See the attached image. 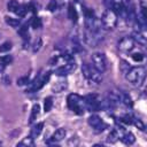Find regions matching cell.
<instances>
[{
  "label": "cell",
  "instance_id": "obj_1",
  "mask_svg": "<svg viewBox=\"0 0 147 147\" xmlns=\"http://www.w3.org/2000/svg\"><path fill=\"white\" fill-rule=\"evenodd\" d=\"M125 76H126L127 82L131 85L139 87L140 85H142V83L145 82L147 77V70L144 67H133L130 69V71Z\"/></svg>",
  "mask_w": 147,
  "mask_h": 147
},
{
  "label": "cell",
  "instance_id": "obj_2",
  "mask_svg": "<svg viewBox=\"0 0 147 147\" xmlns=\"http://www.w3.org/2000/svg\"><path fill=\"white\" fill-rule=\"evenodd\" d=\"M67 105H68V108L71 111L76 113L77 115H83L84 111L86 110L84 98H82L79 94H76V93H71L68 95Z\"/></svg>",
  "mask_w": 147,
  "mask_h": 147
},
{
  "label": "cell",
  "instance_id": "obj_3",
  "mask_svg": "<svg viewBox=\"0 0 147 147\" xmlns=\"http://www.w3.org/2000/svg\"><path fill=\"white\" fill-rule=\"evenodd\" d=\"M82 74L91 83L100 84L102 82V72H100L93 64L83 63V65H82Z\"/></svg>",
  "mask_w": 147,
  "mask_h": 147
},
{
  "label": "cell",
  "instance_id": "obj_4",
  "mask_svg": "<svg viewBox=\"0 0 147 147\" xmlns=\"http://www.w3.org/2000/svg\"><path fill=\"white\" fill-rule=\"evenodd\" d=\"M101 24L105 30L115 29L117 25V14L111 9H107L101 16Z\"/></svg>",
  "mask_w": 147,
  "mask_h": 147
},
{
  "label": "cell",
  "instance_id": "obj_5",
  "mask_svg": "<svg viewBox=\"0 0 147 147\" xmlns=\"http://www.w3.org/2000/svg\"><path fill=\"white\" fill-rule=\"evenodd\" d=\"M85 101V107L88 111H99L102 105V101H100L99 96L96 94H87L84 96Z\"/></svg>",
  "mask_w": 147,
  "mask_h": 147
},
{
  "label": "cell",
  "instance_id": "obj_6",
  "mask_svg": "<svg viewBox=\"0 0 147 147\" xmlns=\"http://www.w3.org/2000/svg\"><path fill=\"white\" fill-rule=\"evenodd\" d=\"M92 60V64L100 71V72H105L107 69V59L103 53L101 52H95L92 54L91 56Z\"/></svg>",
  "mask_w": 147,
  "mask_h": 147
},
{
  "label": "cell",
  "instance_id": "obj_7",
  "mask_svg": "<svg viewBox=\"0 0 147 147\" xmlns=\"http://www.w3.org/2000/svg\"><path fill=\"white\" fill-rule=\"evenodd\" d=\"M49 78H51V72L39 74V75L36 77V79L30 84L29 91H30V92H34V91L40 90L45 84H47V82L49 80Z\"/></svg>",
  "mask_w": 147,
  "mask_h": 147
},
{
  "label": "cell",
  "instance_id": "obj_8",
  "mask_svg": "<svg viewBox=\"0 0 147 147\" xmlns=\"http://www.w3.org/2000/svg\"><path fill=\"white\" fill-rule=\"evenodd\" d=\"M134 45H136V40L133 37H123L118 44H117V47L118 49L122 52V53H130L133 48H134Z\"/></svg>",
  "mask_w": 147,
  "mask_h": 147
},
{
  "label": "cell",
  "instance_id": "obj_9",
  "mask_svg": "<svg viewBox=\"0 0 147 147\" xmlns=\"http://www.w3.org/2000/svg\"><path fill=\"white\" fill-rule=\"evenodd\" d=\"M84 40L90 46H96L102 40V33L101 32H93V31L85 30Z\"/></svg>",
  "mask_w": 147,
  "mask_h": 147
},
{
  "label": "cell",
  "instance_id": "obj_10",
  "mask_svg": "<svg viewBox=\"0 0 147 147\" xmlns=\"http://www.w3.org/2000/svg\"><path fill=\"white\" fill-rule=\"evenodd\" d=\"M87 122H88V124H90V126H92L93 129H94V131L95 132H102L106 127H107V124L101 119V117L100 116H98V115H91L90 117H88V119H87Z\"/></svg>",
  "mask_w": 147,
  "mask_h": 147
},
{
  "label": "cell",
  "instance_id": "obj_11",
  "mask_svg": "<svg viewBox=\"0 0 147 147\" xmlns=\"http://www.w3.org/2000/svg\"><path fill=\"white\" fill-rule=\"evenodd\" d=\"M75 69H76V62H75V60H74V61L67 62V63H64L63 65L56 68L54 72H55V75H57V76H60V77H63V76H67V75H69L70 72H72Z\"/></svg>",
  "mask_w": 147,
  "mask_h": 147
},
{
  "label": "cell",
  "instance_id": "obj_12",
  "mask_svg": "<svg viewBox=\"0 0 147 147\" xmlns=\"http://www.w3.org/2000/svg\"><path fill=\"white\" fill-rule=\"evenodd\" d=\"M65 134H67V132H65V130L63 129V127H60V129H57L52 136H51V138H49V140H48V142H51V144H55V142H59V141H61V140H63V138L65 137Z\"/></svg>",
  "mask_w": 147,
  "mask_h": 147
},
{
  "label": "cell",
  "instance_id": "obj_13",
  "mask_svg": "<svg viewBox=\"0 0 147 147\" xmlns=\"http://www.w3.org/2000/svg\"><path fill=\"white\" fill-rule=\"evenodd\" d=\"M121 141H122L124 145H126V146H131V145L134 144L136 137H134V134L131 133V132H124V133L121 136Z\"/></svg>",
  "mask_w": 147,
  "mask_h": 147
},
{
  "label": "cell",
  "instance_id": "obj_14",
  "mask_svg": "<svg viewBox=\"0 0 147 147\" xmlns=\"http://www.w3.org/2000/svg\"><path fill=\"white\" fill-rule=\"evenodd\" d=\"M68 18L72 23H76L78 21V14H77V10L72 3H69V6H68Z\"/></svg>",
  "mask_w": 147,
  "mask_h": 147
},
{
  "label": "cell",
  "instance_id": "obj_15",
  "mask_svg": "<svg viewBox=\"0 0 147 147\" xmlns=\"http://www.w3.org/2000/svg\"><path fill=\"white\" fill-rule=\"evenodd\" d=\"M42 127H44V123H37V124H34L32 126L31 131H30V137L33 138V139L37 138V137H39L40 133H41V131H42Z\"/></svg>",
  "mask_w": 147,
  "mask_h": 147
},
{
  "label": "cell",
  "instance_id": "obj_16",
  "mask_svg": "<svg viewBox=\"0 0 147 147\" xmlns=\"http://www.w3.org/2000/svg\"><path fill=\"white\" fill-rule=\"evenodd\" d=\"M33 146H34V139L29 136V137L23 138L20 142H17L15 147H33Z\"/></svg>",
  "mask_w": 147,
  "mask_h": 147
},
{
  "label": "cell",
  "instance_id": "obj_17",
  "mask_svg": "<svg viewBox=\"0 0 147 147\" xmlns=\"http://www.w3.org/2000/svg\"><path fill=\"white\" fill-rule=\"evenodd\" d=\"M118 94H119L121 103H123L124 106H126V107H129V108H131V107L133 106V102H132V100H131V98H130V95H129L127 93L122 92V93H118Z\"/></svg>",
  "mask_w": 147,
  "mask_h": 147
},
{
  "label": "cell",
  "instance_id": "obj_18",
  "mask_svg": "<svg viewBox=\"0 0 147 147\" xmlns=\"http://www.w3.org/2000/svg\"><path fill=\"white\" fill-rule=\"evenodd\" d=\"M39 110H40V106H39L38 103L33 105L32 110H31V115H30V118H29V123H30V124L33 123V122L37 119V117L39 116Z\"/></svg>",
  "mask_w": 147,
  "mask_h": 147
},
{
  "label": "cell",
  "instance_id": "obj_19",
  "mask_svg": "<svg viewBox=\"0 0 147 147\" xmlns=\"http://www.w3.org/2000/svg\"><path fill=\"white\" fill-rule=\"evenodd\" d=\"M20 7H21V3L18 2V1H16V0H10L8 3H7V8H8V10L9 11H11V13H17V10L20 9Z\"/></svg>",
  "mask_w": 147,
  "mask_h": 147
},
{
  "label": "cell",
  "instance_id": "obj_20",
  "mask_svg": "<svg viewBox=\"0 0 147 147\" xmlns=\"http://www.w3.org/2000/svg\"><path fill=\"white\" fill-rule=\"evenodd\" d=\"M5 21L8 25H10L11 28H20L21 26V22L18 18H14V17H10V16H6L5 17Z\"/></svg>",
  "mask_w": 147,
  "mask_h": 147
},
{
  "label": "cell",
  "instance_id": "obj_21",
  "mask_svg": "<svg viewBox=\"0 0 147 147\" xmlns=\"http://www.w3.org/2000/svg\"><path fill=\"white\" fill-rule=\"evenodd\" d=\"M65 88H67V80H65V79L56 82L55 85L53 86V90H54L56 93H60V92H62V91L65 90Z\"/></svg>",
  "mask_w": 147,
  "mask_h": 147
},
{
  "label": "cell",
  "instance_id": "obj_22",
  "mask_svg": "<svg viewBox=\"0 0 147 147\" xmlns=\"http://www.w3.org/2000/svg\"><path fill=\"white\" fill-rule=\"evenodd\" d=\"M52 107H53V99L51 96H47L45 99V102H44V111L45 113H48L52 110Z\"/></svg>",
  "mask_w": 147,
  "mask_h": 147
},
{
  "label": "cell",
  "instance_id": "obj_23",
  "mask_svg": "<svg viewBox=\"0 0 147 147\" xmlns=\"http://www.w3.org/2000/svg\"><path fill=\"white\" fill-rule=\"evenodd\" d=\"M119 121H121L122 123H124V124H133L134 116H132L131 114H125V115H123V116L119 118Z\"/></svg>",
  "mask_w": 147,
  "mask_h": 147
},
{
  "label": "cell",
  "instance_id": "obj_24",
  "mask_svg": "<svg viewBox=\"0 0 147 147\" xmlns=\"http://www.w3.org/2000/svg\"><path fill=\"white\" fill-rule=\"evenodd\" d=\"M13 61V56L11 55H2L0 56V65H8L9 63H11Z\"/></svg>",
  "mask_w": 147,
  "mask_h": 147
},
{
  "label": "cell",
  "instance_id": "obj_25",
  "mask_svg": "<svg viewBox=\"0 0 147 147\" xmlns=\"http://www.w3.org/2000/svg\"><path fill=\"white\" fill-rule=\"evenodd\" d=\"M31 25H32V28H33V29H40V28L42 26L41 18H40V17H38V16L33 17V18H32V22H31Z\"/></svg>",
  "mask_w": 147,
  "mask_h": 147
},
{
  "label": "cell",
  "instance_id": "obj_26",
  "mask_svg": "<svg viewBox=\"0 0 147 147\" xmlns=\"http://www.w3.org/2000/svg\"><path fill=\"white\" fill-rule=\"evenodd\" d=\"M18 33L23 37V39H29V32H28V26L26 25H21L18 28Z\"/></svg>",
  "mask_w": 147,
  "mask_h": 147
},
{
  "label": "cell",
  "instance_id": "obj_27",
  "mask_svg": "<svg viewBox=\"0 0 147 147\" xmlns=\"http://www.w3.org/2000/svg\"><path fill=\"white\" fill-rule=\"evenodd\" d=\"M118 138H121V137L118 136V132H117L116 130H113V131L108 134V141H109V142H116V141L118 140Z\"/></svg>",
  "mask_w": 147,
  "mask_h": 147
},
{
  "label": "cell",
  "instance_id": "obj_28",
  "mask_svg": "<svg viewBox=\"0 0 147 147\" xmlns=\"http://www.w3.org/2000/svg\"><path fill=\"white\" fill-rule=\"evenodd\" d=\"M11 49V42L10 41H5L0 45V53H6Z\"/></svg>",
  "mask_w": 147,
  "mask_h": 147
},
{
  "label": "cell",
  "instance_id": "obj_29",
  "mask_svg": "<svg viewBox=\"0 0 147 147\" xmlns=\"http://www.w3.org/2000/svg\"><path fill=\"white\" fill-rule=\"evenodd\" d=\"M57 7H59L57 0H51V1L48 2V5H47V9H48L49 11H55V10L57 9Z\"/></svg>",
  "mask_w": 147,
  "mask_h": 147
},
{
  "label": "cell",
  "instance_id": "obj_30",
  "mask_svg": "<svg viewBox=\"0 0 147 147\" xmlns=\"http://www.w3.org/2000/svg\"><path fill=\"white\" fill-rule=\"evenodd\" d=\"M41 44H42L41 39H40V38H37V39L34 40L33 45H32V51H33L34 53H36V52H38V51L40 49V47H41Z\"/></svg>",
  "mask_w": 147,
  "mask_h": 147
},
{
  "label": "cell",
  "instance_id": "obj_31",
  "mask_svg": "<svg viewBox=\"0 0 147 147\" xmlns=\"http://www.w3.org/2000/svg\"><path fill=\"white\" fill-rule=\"evenodd\" d=\"M29 83H30V79H29V77H28V76H24V77H21V78H18V79H17V85H20V86L28 85Z\"/></svg>",
  "mask_w": 147,
  "mask_h": 147
},
{
  "label": "cell",
  "instance_id": "obj_32",
  "mask_svg": "<svg viewBox=\"0 0 147 147\" xmlns=\"http://www.w3.org/2000/svg\"><path fill=\"white\" fill-rule=\"evenodd\" d=\"M121 69H122V71L126 75V74L130 71L131 67L129 65V63H127V62H125V61H121Z\"/></svg>",
  "mask_w": 147,
  "mask_h": 147
},
{
  "label": "cell",
  "instance_id": "obj_33",
  "mask_svg": "<svg viewBox=\"0 0 147 147\" xmlns=\"http://www.w3.org/2000/svg\"><path fill=\"white\" fill-rule=\"evenodd\" d=\"M133 124L139 129V130H145V124H142V122L139 119V118H136L134 117V121H133Z\"/></svg>",
  "mask_w": 147,
  "mask_h": 147
},
{
  "label": "cell",
  "instance_id": "obj_34",
  "mask_svg": "<svg viewBox=\"0 0 147 147\" xmlns=\"http://www.w3.org/2000/svg\"><path fill=\"white\" fill-rule=\"evenodd\" d=\"M132 59L134 61H137V62H140V61L144 60V55L140 54V53H134V54H132Z\"/></svg>",
  "mask_w": 147,
  "mask_h": 147
},
{
  "label": "cell",
  "instance_id": "obj_35",
  "mask_svg": "<svg viewBox=\"0 0 147 147\" xmlns=\"http://www.w3.org/2000/svg\"><path fill=\"white\" fill-rule=\"evenodd\" d=\"M45 147H59V146L55 145V144H52V145H47V146H45Z\"/></svg>",
  "mask_w": 147,
  "mask_h": 147
},
{
  "label": "cell",
  "instance_id": "obj_36",
  "mask_svg": "<svg viewBox=\"0 0 147 147\" xmlns=\"http://www.w3.org/2000/svg\"><path fill=\"white\" fill-rule=\"evenodd\" d=\"M93 147H105L103 145H100V144H95V145H93Z\"/></svg>",
  "mask_w": 147,
  "mask_h": 147
},
{
  "label": "cell",
  "instance_id": "obj_37",
  "mask_svg": "<svg viewBox=\"0 0 147 147\" xmlns=\"http://www.w3.org/2000/svg\"><path fill=\"white\" fill-rule=\"evenodd\" d=\"M144 131H146V132H147V124L145 125V130H144Z\"/></svg>",
  "mask_w": 147,
  "mask_h": 147
},
{
  "label": "cell",
  "instance_id": "obj_38",
  "mask_svg": "<svg viewBox=\"0 0 147 147\" xmlns=\"http://www.w3.org/2000/svg\"><path fill=\"white\" fill-rule=\"evenodd\" d=\"M75 1H77V2H78V1H80V0H75Z\"/></svg>",
  "mask_w": 147,
  "mask_h": 147
},
{
  "label": "cell",
  "instance_id": "obj_39",
  "mask_svg": "<svg viewBox=\"0 0 147 147\" xmlns=\"http://www.w3.org/2000/svg\"><path fill=\"white\" fill-rule=\"evenodd\" d=\"M0 147H1V142H0Z\"/></svg>",
  "mask_w": 147,
  "mask_h": 147
}]
</instances>
